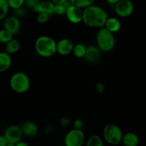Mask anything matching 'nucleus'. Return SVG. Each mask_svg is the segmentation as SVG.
<instances>
[{
    "mask_svg": "<svg viewBox=\"0 0 146 146\" xmlns=\"http://www.w3.org/2000/svg\"><path fill=\"white\" fill-rule=\"evenodd\" d=\"M108 17L105 9L93 4L84 9L82 21L89 27L101 29L104 27Z\"/></svg>",
    "mask_w": 146,
    "mask_h": 146,
    "instance_id": "nucleus-1",
    "label": "nucleus"
},
{
    "mask_svg": "<svg viewBox=\"0 0 146 146\" xmlns=\"http://www.w3.org/2000/svg\"><path fill=\"white\" fill-rule=\"evenodd\" d=\"M34 48L40 56L49 58L56 53V41L48 36H41L36 40Z\"/></svg>",
    "mask_w": 146,
    "mask_h": 146,
    "instance_id": "nucleus-2",
    "label": "nucleus"
},
{
    "mask_svg": "<svg viewBox=\"0 0 146 146\" xmlns=\"http://www.w3.org/2000/svg\"><path fill=\"white\" fill-rule=\"evenodd\" d=\"M96 46L103 52H110L115 46V38L113 33L104 27L99 29L96 36Z\"/></svg>",
    "mask_w": 146,
    "mask_h": 146,
    "instance_id": "nucleus-3",
    "label": "nucleus"
},
{
    "mask_svg": "<svg viewBox=\"0 0 146 146\" xmlns=\"http://www.w3.org/2000/svg\"><path fill=\"white\" fill-rule=\"evenodd\" d=\"M10 87L17 94H24L30 88V79L24 72H16L11 76L9 81Z\"/></svg>",
    "mask_w": 146,
    "mask_h": 146,
    "instance_id": "nucleus-4",
    "label": "nucleus"
},
{
    "mask_svg": "<svg viewBox=\"0 0 146 146\" xmlns=\"http://www.w3.org/2000/svg\"><path fill=\"white\" fill-rule=\"evenodd\" d=\"M123 133L122 130L115 124H108L103 131V136L108 143L112 145H116L121 143Z\"/></svg>",
    "mask_w": 146,
    "mask_h": 146,
    "instance_id": "nucleus-5",
    "label": "nucleus"
},
{
    "mask_svg": "<svg viewBox=\"0 0 146 146\" xmlns=\"http://www.w3.org/2000/svg\"><path fill=\"white\" fill-rule=\"evenodd\" d=\"M85 143V134L82 130L72 129L64 138L65 146H83Z\"/></svg>",
    "mask_w": 146,
    "mask_h": 146,
    "instance_id": "nucleus-6",
    "label": "nucleus"
},
{
    "mask_svg": "<svg viewBox=\"0 0 146 146\" xmlns=\"http://www.w3.org/2000/svg\"><path fill=\"white\" fill-rule=\"evenodd\" d=\"M114 6L115 14L123 18L130 17L134 11L133 4L131 0H119Z\"/></svg>",
    "mask_w": 146,
    "mask_h": 146,
    "instance_id": "nucleus-7",
    "label": "nucleus"
},
{
    "mask_svg": "<svg viewBox=\"0 0 146 146\" xmlns=\"http://www.w3.org/2000/svg\"><path fill=\"white\" fill-rule=\"evenodd\" d=\"M4 136L7 138L8 143L17 144L21 141L23 137L21 127L18 125H9L4 131Z\"/></svg>",
    "mask_w": 146,
    "mask_h": 146,
    "instance_id": "nucleus-8",
    "label": "nucleus"
},
{
    "mask_svg": "<svg viewBox=\"0 0 146 146\" xmlns=\"http://www.w3.org/2000/svg\"><path fill=\"white\" fill-rule=\"evenodd\" d=\"M3 29L9 31L14 36L19 32L21 29V22L19 18L14 16H11L5 19L3 23Z\"/></svg>",
    "mask_w": 146,
    "mask_h": 146,
    "instance_id": "nucleus-9",
    "label": "nucleus"
},
{
    "mask_svg": "<svg viewBox=\"0 0 146 146\" xmlns=\"http://www.w3.org/2000/svg\"><path fill=\"white\" fill-rule=\"evenodd\" d=\"M65 15L66 16L67 19L72 24H79L82 21V9L75 6L71 5L68 8H67Z\"/></svg>",
    "mask_w": 146,
    "mask_h": 146,
    "instance_id": "nucleus-10",
    "label": "nucleus"
},
{
    "mask_svg": "<svg viewBox=\"0 0 146 146\" xmlns=\"http://www.w3.org/2000/svg\"><path fill=\"white\" fill-rule=\"evenodd\" d=\"M74 42L68 38H64L56 42V53L61 56L68 55L72 52Z\"/></svg>",
    "mask_w": 146,
    "mask_h": 146,
    "instance_id": "nucleus-11",
    "label": "nucleus"
},
{
    "mask_svg": "<svg viewBox=\"0 0 146 146\" xmlns=\"http://www.w3.org/2000/svg\"><path fill=\"white\" fill-rule=\"evenodd\" d=\"M101 51L99 48L94 45H89L86 46L85 56L84 58L89 63H96L100 59Z\"/></svg>",
    "mask_w": 146,
    "mask_h": 146,
    "instance_id": "nucleus-12",
    "label": "nucleus"
},
{
    "mask_svg": "<svg viewBox=\"0 0 146 146\" xmlns=\"http://www.w3.org/2000/svg\"><path fill=\"white\" fill-rule=\"evenodd\" d=\"M54 4L51 1H40L32 9L38 14L44 13L51 16L54 14Z\"/></svg>",
    "mask_w": 146,
    "mask_h": 146,
    "instance_id": "nucleus-13",
    "label": "nucleus"
},
{
    "mask_svg": "<svg viewBox=\"0 0 146 146\" xmlns=\"http://www.w3.org/2000/svg\"><path fill=\"white\" fill-rule=\"evenodd\" d=\"M23 135L27 137H34L38 132V128L36 124L31 121H25L21 125Z\"/></svg>",
    "mask_w": 146,
    "mask_h": 146,
    "instance_id": "nucleus-14",
    "label": "nucleus"
},
{
    "mask_svg": "<svg viewBox=\"0 0 146 146\" xmlns=\"http://www.w3.org/2000/svg\"><path fill=\"white\" fill-rule=\"evenodd\" d=\"M104 28L114 34L120 31L121 29V22L116 17H108L104 25Z\"/></svg>",
    "mask_w": 146,
    "mask_h": 146,
    "instance_id": "nucleus-15",
    "label": "nucleus"
},
{
    "mask_svg": "<svg viewBox=\"0 0 146 146\" xmlns=\"http://www.w3.org/2000/svg\"><path fill=\"white\" fill-rule=\"evenodd\" d=\"M139 141V138L136 134L128 132L123 135L121 143L125 146H138Z\"/></svg>",
    "mask_w": 146,
    "mask_h": 146,
    "instance_id": "nucleus-16",
    "label": "nucleus"
},
{
    "mask_svg": "<svg viewBox=\"0 0 146 146\" xmlns=\"http://www.w3.org/2000/svg\"><path fill=\"white\" fill-rule=\"evenodd\" d=\"M12 64L11 55L5 51H0V72H4L11 67Z\"/></svg>",
    "mask_w": 146,
    "mask_h": 146,
    "instance_id": "nucleus-17",
    "label": "nucleus"
},
{
    "mask_svg": "<svg viewBox=\"0 0 146 146\" xmlns=\"http://www.w3.org/2000/svg\"><path fill=\"white\" fill-rule=\"evenodd\" d=\"M20 47H21V44H20L19 41L18 40L12 38L11 41L6 44L4 51L11 55V54H14L18 52L20 49Z\"/></svg>",
    "mask_w": 146,
    "mask_h": 146,
    "instance_id": "nucleus-18",
    "label": "nucleus"
},
{
    "mask_svg": "<svg viewBox=\"0 0 146 146\" xmlns=\"http://www.w3.org/2000/svg\"><path fill=\"white\" fill-rule=\"evenodd\" d=\"M86 50V46L84 44L79 43V44H74L71 53H73L74 56L76 58H82L85 56Z\"/></svg>",
    "mask_w": 146,
    "mask_h": 146,
    "instance_id": "nucleus-19",
    "label": "nucleus"
},
{
    "mask_svg": "<svg viewBox=\"0 0 146 146\" xmlns=\"http://www.w3.org/2000/svg\"><path fill=\"white\" fill-rule=\"evenodd\" d=\"M86 146H104V141L101 136L94 134L87 139Z\"/></svg>",
    "mask_w": 146,
    "mask_h": 146,
    "instance_id": "nucleus-20",
    "label": "nucleus"
},
{
    "mask_svg": "<svg viewBox=\"0 0 146 146\" xmlns=\"http://www.w3.org/2000/svg\"><path fill=\"white\" fill-rule=\"evenodd\" d=\"M71 5L70 1L67 0L66 1L64 4H54V14H56V15H64L66 14L67 8Z\"/></svg>",
    "mask_w": 146,
    "mask_h": 146,
    "instance_id": "nucleus-21",
    "label": "nucleus"
},
{
    "mask_svg": "<svg viewBox=\"0 0 146 146\" xmlns=\"http://www.w3.org/2000/svg\"><path fill=\"white\" fill-rule=\"evenodd\" d=\"M95 0H70L71 5L79 9H86L93 5Z\"/></svg>",
    "mask_w": 146,
    "mask_h": 146,
    "instance_id": "nucleus-22",
    "label": "nucleus"
},
{
    "mask_svg": "<svg viewBox=\"0 0 146 146\" xmlns=\"http://www.w3.org/2000/svg\"><path fill=\"white\" fill-rule=\"evenodd\" d=\"M13 38V35L4 29H0V43L7 44Z\"/></svg>",
    "mask_w": 146,
    "mask_h": 146,
    "instance_id": "nucleus-23",
    "label": "nucleus"
},
{
    "mask_svg": "<svg viewBox=\"0 0 146 146\" xmlns=\"http://www.w3.org/2000/svg\"><path fill=\"white\" fill-rule=\"evenodd\" d=\"M9 9V7L7 0H0V21L7 17Z\"/></svg>",
    "mask_w": 146,
    "mask_h": 146,
    "instance_id": "nucleus-24",
    "label": "nucleus"
},
{
    "mask_svg": "<svg viewBox=\"0 0 146 146\" xmlns=\"http://www.w3.org/2000/svg\"><path fill=\"white\" fill-rule=\"evenodd\" d=\"M9 8L17 9L22 7L24 4V0H7Z\"/></svg>",
    "mask_w": 146,
    "mask_h": 146,
    "instance_id": "nucleus-25",
    "label": "nucleus"
},
{
    "mask_svg": "<svg viewBox=\"0 0 146 146\" xmlns=\"http://www.w3.org/2000/svg\"><path fill=\"white\" fill-rule=\"evenodd\" d=\"M50 17L48 14H44V13H40V14H38V16L36 17V20L39 24H45L46 22L48 21Z\"/></svg>",
    "mask_w": 146,
    "mask_h": 146,
    "instance_id": "nucleus-26",
    "label": "nucleus"
},
{
    "mask_svg": "<svg viewBox=\"0 0 146 146\" xmlns=\"http://www.w3.org/2000/svg\"><path fill=\"white\" fill-rule=\"evenodd\" d=\"M40 1H41V0H24V4L29 8L33 9Z\"/></svg>",
    "mask_w": 146,
    "mask_h": 146,
    "instance_id": "nucleus-27",
    "label": "nucleus"
},
{
    "mask_svg": "<svg viewBox=\"0 0 146 146\" xmlns=\"http://www.w3.org/2000/svg\"><path fill=\"white\" fill-rule=\"evenodd\" d=\"M74 129L81 130L84 127V121L81 119H76L74 123Z\"/></svg>",
    "mask_w": 146,
    "mask_h": 146,
    "instance_id": "nucleus-28",
    "label": "nucleus"
},
{
    "mask_svg": "<svg viewBox=\"0 0 146 146\" xmlns=\"http://www.w3.org/2000/svg\"><path fill=\"white\" fill-rule=\"evenodd\" d=\"M14 14H15L14 17H17V18L19 17H22V16H24L25 14V10L22 7L19 9H17L14 10Z\"/></svg>",
    "mask_w": 146,
    "mask_h": 146,
    "instance_id": "nucleus-29",
    "label": "nucleus"
},
{
    "mask_svg": "<svg viewBox=\"0 0 146 146\" xmlns=\"http://www.w3.org/2000/svg\"><path fill=\"white\" fill-rule=\"evenodd\" d=\"M96 90L97 91V92L100 93V94H101V93H103L104 91V90H105V86H104V84H103L102 83H98V84L96 85Z\"/></svg>",
    "mask_w": 146,
    "mask_h": 146,
    "instance_id": "nucleus-30",
    "label": "nucleus"
},
{
    "mask_svg": "<svg viewBox=\"0 0 146 146\" xmlns=\"http://www.w3.org/2000/svg\"><path fill=\"white\" fill-rule=\"evenodd\" d=\"M8 144L7 138L4 136V135H0V146H6Z\"/></svg>",
    "mask_w": 146,
    "mask_h": 146,
    "instance_id": "nucleus-31",
    "label": "nucleus"
},
{
    "mask_svg": "<svg viewBox=\"0 0 146 146\" xmlns=\"http://www.w3.org/2000/svg\"><path fill=\"white\" fill-rule=\"evenodd\" d=\"M61 125L63 127L68 126L70 123V121L68 119V118H63V119L61 120Z\"/></svg>",
    "mask_w": 146,
    "mask_h": 146,
    "instance_id": "nucleus-32",
    "label": "nucleus"
},
{
    "mask_svg": "<svg viewBox=\"0 0 146 146\" xmlns=\"http://www.w3.org/2000/svg\"><path fill=\"white\" fill-rule=\"evenodd\" d=\"M66 1H67V0H51V1L54 4H64V3Z\"/></svg>",
    "mask_w": 146,
    "mask_h": 146,
    "instance_id": "nucleus-33",
    "label": "nucleus"
},
{
    "mask_svg": "<svg viewBox=\"0 0 146 146\" xmlns=\"http://www.w3.org/2000/svg\"><path fill=\"white\" fill-rule=\"evenodd\" d=\"M15 146H29V145L28 143H27L26 142H24V141H19V143H17V144H15Z\"/></svg>",
    "mask_w": 146,
    "mask_h": 146,
    "instance_id": "nucleus-34",
    "label": "nucleus"
},
{
    "mask_svg": "<svg viewBox=\"0 0 146 146\" xmlns=\"http://www.w3.org/2000/svg\"><path fill=\"white\" fill-rule=\"evenodd\" d=\"M119 0H106L107 2L110 4H113V5H115Z\"/></svg>",
    "mask_w": 146,
    "mask_h": 146,
    "instance_id": "nucleus-35",
    "label": "nucleus"
},
{
    "mask_svg": "<svg viewBox=\"0 0 146 146\" xmlns=\"http://www.w3.org/2000/svg\"><path fill=\"white\" fill-rule=\"evenodd\" d=\"M6 146H15V144H13V143H8V144H7Z\"/></svg>",
    "mask_w": 146,
    "mask_h": 146,
    "instance_id": "nucleus-36",
    "label": "nucleus"
}]
</instances>
